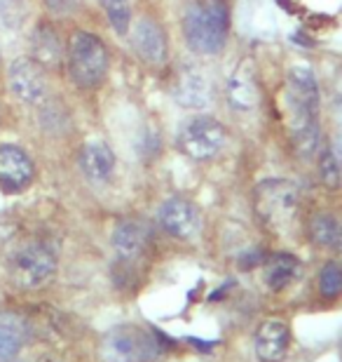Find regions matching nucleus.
<instances>
[{"instance_id": "nucleus-1", "label": "nucleus", "mask_w": 342, "mask_h": 362, "mask_svg": "<svg viewBox=\"0 0 342 362\" xmlns=\"http://www.w3.org/2000/svg\"><path fill=\"white\" fill-rule=\"evenodd\" d=\"M288 111V127L291 136L295 141V148L303 156L317 153L319 146V83L314 71L310 66H293L286 76V88H283Z\"/></svg>"}, {"instance_id": "nucleus-2", "label": "nucleus", "mask_w": 342, "mask_h": 362, "mask_svg": "<svg viewBox=\"0 0 342 362\" xmlns=\"http://www.w3.org/2000/svg\"><path fill=\"white\" fill-rule=\"evenodd\" d=\"M188 47L197 54L221 52L230 33V7L225 0H193L183 14Z\"/></svg>"}, {"instance_id": "nucleus-3", "label": "nucleus", "mask_w": 342, "mask_h": 362, "mask_svg": "<svg viewBox=\"0 0 342 362\" xmlns=\"http://www.w3.org/2000/svg\"><path fill=\"white\" fill-rule=\"evenodd\" d=\"M164 337L136 325H122L101 339V362H152L162 356Z\"/></svg>"}, {"instance_id": "nucleus-4", "label": "nucleus", "mask_w": 342, "mask_h": 362, "mask_svg": "<svg viewBox=\"0 0 342 362\" xmlns=\"http://www.w3.org/2000/svg\"><path fill=\"white\" fill-rule=\"evenodd\" d=\"M253 209H256V216L265 228L281 233V230L293 226L298 209H300V193L291 181H263L253 193Z\"/></svg>"}, {"instance_id": "nucleus-5", "label": "nucleus", "mask_w": 342, "mask_h": 362, "mask_svg": "<svg viewBox=\"0 0 342 362\" xmlns=\"http://www.w3.org/2000/svg\"><path fill=\"white\" fill-rule=\"evenodd\" d=\"M71 81L83 90H94L104 83L108 74L106 45L90 31H75L66 49Z\"/></svg>"}, {"instance_id": "nucleus-6", "label": "nucleus", "mask_w": 342, "mask_h": 362, "mask_svg": "<svg viewBox=\"0 0 342 362\" xmlns=\"http://www.w3.org/2000/svg\"><path fill=\"white\" fill-rule=\"evenodd\" d=\"M56 271L54 252L42 243H28L10 257V278L24 289L42 287Z\"/></svg>"}, {"instance_id": "nucleus-7", "label": "nucleus", "mask_w": 342, "mask_h": 362, "mask_svg": "<svg viewBox=\"0 0 342 362\" xmlns=\"http://www.w3.org/2000/svg\"><path fill=\"white\" fill-rule=\"evenodd\" d=\"M225 129L218 120L200 115L188 120L178 134V148L193 160H211L225 146Z\"/></svg>"}, {"instance_id": "nucleus-8", "label": "nucleus", "mask_w": 342, "mask_h": 362, "mask_svg": "<svg viewBox=\"0 0 342 362\" xmlns=\"http://www.w3.org/2000/svg\"><path fill=\"white\" fill-rule=\"evenodd\" d=\"M7 88L24 104H42L47 97L45 71L31 57H19L7 69Z\"/></svg>"}, {"instance_id": "nucleus-9", "label": "nucleus", "mask_w": 342, "mask_h": 362, "mask_svg": "<svg viewBox=\"0 0 342 362\" xmlns=\"http://www.w3.org/2000/svg\"><path fill=\"white\" fill-rule=\"evenodd\" d=\"M157 221L166 233L178 240H193L202 230V216L193 202L183 198H169L162 202L157 212Z\"/></svg>"}, {"instance_id": "nucleus-10", "label": "nucleus", "mask_w": 342, "mask_h": 362, "mask_svg": "<svg viewBox=\"0 0 342 362\" xmlns=\"http://www.w3.org/2000/svg\"><path fill=\"white\" fill-rule=\"evenodd\" d=\"M35 168L26 151L14 144H3L0 146V188L7 193H19L31 186Z\"/></svg>"}, {"instance_id": "nucleus-11", "label": "nucleus", "mask_w": 342, "mask_h": 362, "mask_svg": "<svg viewBox=\"0 0 342 362\" xmlns=\"http://www.w3.org/2000/svg\"><path fill=\"white\" fill-rule=\"evenodd\" d=\"M225 97H228V104L235 108V111H253L260 101V83H258V74L256 66H253L251 59L239 62V66L232 71L228 78V85H225Z\"/></svg>"}, {"instance_id": "nucleus-12", "label": "nucleus", "mask_w": 342, "mask_h": 362, "mask_svg": "<svg viewBox=\"0 0 342 362\" xmlns=\"http://www.w3.org/2000/svg\"><path fill=\"white\" fill-rule=\"evenodd\" d=\"M291 332L279 317H270L256 332V356L260 362H281L288 353Z\"/></svg>"}, {"instance_id": "nucleus-13", "label": "nucleus", "mask_w": 342, "mask_h": 362, "mask_svg": "<svg viewBox=\"0 0 342 362\" xmlns=\"http://www.w3.org/2000/svg\"><path fill=\"white\" fill-rule=\"evenodd\" d=\"M132 47L134 52L141 57L143 62L152 64H164L166 59V35L162 31V26L155 24L150 19H141L132 33Z\"/></svg>"}, {"instance_id": "nucleus-14", "label": "nucleus", "mask_w": 342, "mask_h": 362, "mask_svg": "<svg viewBox=\"0 0 342 362\" xmlns=\"http://www.w3.org/2000/svg\"><path fill=\"white\" fill-rule=\"evenodd\" d=\"M80 168L94 184H106L113 177L115 156L106 141H90L80 151Z\"/></svg>"}, {"instance_id": "nucleus-15", "label": "nucleus", "mask_w": 342, "mask_h": 362, "mask_svg": "<svg viewBox=\"0 0 342 362\" xmlns=\"http://www.w3.org/2000/svg\"><path fill=\"white\" fill-rule=\"evenodd\" d=\"M31 49H33V59L40 64L42 69H54L59 66L63 59V42L56 33L54 26L49 24H38L31 35Z\"/></svg>"}, {"instance_id": "nucleus-16", "label": "nucleus", "mask_w": 342, "mask_h": 362, "mask_svg": "<svg viewBox=\"0 0 342 362\" xmlns=\"http://www.w3.org/2000/svg\"><path fill=\"white\" fill-rule=\"evenodd\" d=\"M28 339V325L12 310H0V360H10L24 349Z\"/></svg>"}, {"instance_id": "nucleus-17", "label": "nucleus", "mask_w": 342, "mask_h": 362, "mask_svg": "<svg viewBox=\"0 0 342 362\" xmlns=\"http://www.w3.org/2000/svg\"><path fill=\"white\" fill-rule=\"evenodd\" d=\"M148 228L141 221H122L113 233V247L122 259H136L148 245Z\"/></svg>"}, {"instance_id": "nucleus-18", "label": "nucleus", "mask_w": 342, "mask_h": 362, "mask_svg": "<svg viewBox=\"0 0 342 362\" xmlns=\"http://www.w3.org/2000/svg\"><path fill=\"white\" fill-rule=\"evenodd\" d=\"M298 273H300V262L293 255H286V252L270 257L265 264V282L274 292H281L283 287H288L298 278Z\"/></svg>"}, {"instance_id": "nucleus-19", "label": "nucleus", "mask_w": 342, "mask_h": 362, "mask_svg": "<svg viewBox=\"0 0 342 362\" xmlns=\"http://www.w3.org/2000/svg\"><path fill=\"white\" fill-rule=\"evenodd\" d=\"M173 97H176L183 106H204L209 101V90H207V81L202 78L197 69H185L183 74L178 76V83L173 88Z\"/></svg>"}, {"instance_id": "nucleus-20", "label": "nucleus", "mask_w": 342, "mask_h": 362, "mask_svg": "<svg viewBox=\"0 0 342 362\" xmlns=\"http://www.w3.org/2000/svg\"><path fill=\"white\" fill-rule=\"evenodd\" d=\"M310 238L319 247L342 252V219L333 214H317L310 221Z\"/></svg>"}, {"instance_id": "nucleus-21", "label": "nucleus", "mask_w": 342, "mask_h": 362, "mask_svg": "<svg viewBox=\"0 0 342 362\" xmlns=\"http://www.w3.org/2000/svg\"><path fill=\"white\" fill-rule=\"evenodd\" d=\"M106 10V17L111 21V26L115 28V33L125 35L129 33V24H132V10H129L127 0H101Z\"/></svg>"}, {"instance_id": "nucleus-22", "label": "nucleus", "mask_w": 342, "mask_h": 362, "mask_svg": "<svg viewBox=\"0 0 342 362\" xmlns=\"http://www.w3.org/2000/svg\"><path fill=\"white\" fill-rule=\"evenodd\" d=\"M319 292H322L326 299H336L342 292V266L331 262L326 264L322 273H319Z\"/></svg>"}, {"instance_id": "nucleus-23", "label": "nucleus", "mask_w": 342, "mask_h": 362, "mask_svg": "<svg viewBox=\"0 0 342 362\" xmlns=\"http://www.w3.org/2000/svg\"><path fill=\"white\" fill-rule=\"evenodd\" d=\"M319 175H322V181L326 186L338 188L342 181V168L340 160L336 158V151L333 148H324L322 156H319Z\"/></svg>"}, {"instance_id": "nucleus-24", "label": "nucleus", "mask_w": 342, "mask_h": 362, "mask_svg": "<svg viewBox=\"0 0 342 362\" xmlns=\"http://www.w3.org/2000/svg\"><path fill=\"white\" fill-rule=\"evenodd\" d=\"M83 0H45V7L56 17H68V14L78 12Z\"/></svg>"}, {"instance_id": "nucleus-25", "label": "nucleus", "mask_w": 342, "mask_h": 362, "mask_svg": "<svg viewBox=\"0 0 342 362\" xmlns=\"http://www.w3.org/2000/svg\"><path fill=\"white\" fill-rule=\"evenodd\" d=\"M340 113H342V104H340ZM340 136H342V118H340Z\"/></svg>"}, {"instance_id": "nucleus-26", "label": "nucleus", "mask_w": 342, "mask_h": 362, "mask_svg": "<svg viewBox=\"0 0 342 362\" xmlns=\"http://www.w3.org/2000/svg\"><path fill=\"white\" fill-rule=\"evenodd\" d=\"M0 362H5V360H0Z\"/></svg>"}]
</instances>
